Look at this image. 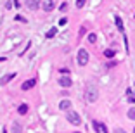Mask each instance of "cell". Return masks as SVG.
<instances>
[{
	"instance_id": "6",
	"label": "cell",
	"mask_w": 135,
	"mask_h": 133,
	"mask_svg": "<svg viewBox=\"0 0 135 133\" xmlns=\"http://www.w3.org/2000/svg\"><path fill=\"white\" fill-rule=\"evenodd\" d=\"M24 4H26V7H28V9L36 11V9L40 7V0H24Z\"/></svg>"
},
{
	"instance_id": "2",
	"label": "cell",
	"mask_w": 135,
	"mask_h": 133,
	"mask_svg": "<svg viewBox=\"0 0 135 133\" xmlns=\"http://www.w3.org/2000/svg\"><path fill=\"white\" fill-rule=\"evenodd\" d=\"M66 119H68L69 123H71V125H76V126H78L80 123H81V117H80V116H78V112H75V111H68Z\"/></svg>"
},
{
	"instance_id": "3",
	"label": "cell",
	"mask_w": 135,
	"mask_h": 133,
	"mask_svg": "<svg viewBox=\"0 0 135 133\" xmlns=\"http://www.w3.org/2000/svg\"><path fill=\"white\" fill-rule=\"evenodd\" d=\"M88 62V52L85 48H80L78 50V64L80 66H87Z\"/></svg>"
},
{
	"instance_id": "21",
	"label": "cell",
	"mask_w": 135,
	"mask_h": 133,
	"mask_svg": "<svg viewBox=\"0 0 135 133\" xmlns=\"http://www.w3.org/2000/svg\"><path fill=\"white\" fill-rule=\"evenodd\" d=\"M66 23H68V19H66V17H62V19L59 21V24H61V26H64V24H66Z\"/></svg>"
},
{
	"instance_id": "11",
	"label": "cell",
	"mask_w": 135,
	"mask_h": 133,
	"mask_svg": "<svg viewBox=\"0 0 135 133\" xmlns=\"http://www.w3.org/2000/svg\"><path fill=\"white\" fill-rule=\"evenodd\" d=\"M11 133H23V128H21V125H19V123H12Z\"/></svg>"
},
{
	"instance_id": "24",
	"label": "cell",
	"mask_w": 135,
	"mask_h": 133,
	"mask_svg": "<svg viewBox=\"0 0 135 133\" xmlns=\"http://www.w3.org/2000/svg\"><path fill=\"white\" fill-rule=\"evenodd\" d=\"M133 133H135V128H133Z\"/></svg>"
},
{
	"instance_id": "7",
	"label": "cell",
	"mask_w": 135,
	"mask_h": 133,
	"mask_svg": "<svg viewBox=\"0 0 135 133\" xmlns=\"http://www.w3.org/2000/svg\"><path fill=\"white\" fill-rule=\"evenodd\" d=\"M36 85V80L31 78V80H26V81L21 85V90H30V88H33V86Z\"/></svg>"
},
{
	"instance_id": "13",
	"label": "cell",
	"mask_w": 135,
	"mask_h": 133,
	"mask_svg": "<svg viewBox=\"0 0 135 133\" xmlns=\"http://www.w3.org/2000/svg\"><path fill=\"white\" fill-rule=\"evenodd\" d=\"M114 54H116V52L113 50V48H107V50H104V55H106L107 59H111V57H114Z\"/></svg>"
},
{
	"instance_id": "20",
	"label": "cell",
	"mask_w": 135,
	"mask_h": 133,
	"mask_svg": "<svg viewBox=\"0 0 135 133\" xmlns=\"http://www.w3.org/2000/svg\"><path fill=\"white\" fill-rule=\"evenodd\" d=\"M16 19H17V21H21V23H26V19H24L23 16H16Z\"/></svg>"
},
{
	"instance_id": "23",
	"label": "cell",
	"mask_w": 135,
	"mask_h": 133,
	"mask_svg": "<svg viewBox=\"0 0 135 133\" xmlns=\"http://www.w3.org/2000/svg\"><path fill=\"white\" fill-rule=\"evenodd\" d=\"M4 61H5V57H0V62H4Z\"/></svg>"
},
{
	"instance_id": "4",
	"label": "cell",
	"mask_w": 135,
	"mask_h": 133,
	"mask_svg": "<svg viewBox=\"0 0 135 133\" xmlns=\"http://www.w3.org/2000/svg\"><path fill=\"white\" fill-rule=\"evenodd\" d=\"M92 125H94V130H95V133H107V126L104 125V123H100V121H94Z\"/></svg>"
},
{
	"instance_id": "16",
	"label": "cell",
	"mask_w": 135,
	"mask_h": 133,
	"mask_svg": "<svg viewBox=\"0 0 135 133\" xmlns=\"http://www.w3.org/2000/svg\"><path fill=\"white\" fill-rule=\"evenodd\" d=\"M56 33H57V29H56V28H52V29H49V33H47V38H52V36H56Z\"/></svg>"
},
{
	"instance_id": "8",
	"label": "cell",
	"mask_w": 135,
	"mask_h": 133,
	"mask_svg": "<svg viewBox=\"0 0 135 133\" xmlns=\"http://www.w3.org/2000/svg\"><path fill=\"white\" fill-rule=\"evenodd\" d=\"M59 109L61 111H69V109H71V100H68V98L61 100L59 102Z\"/></svg>"
},
{
	"instance_id": "12",
	"label": "cell",
	"mask_w": 135,
	"mask_h": 133,
	"mask_svg": "<svg viewBox=\"0 0 135 133\" xmlns=\"http://www.w3.org/2000/svg\"><path fill=\"white\" fill-rule=\"evenodd\" d=\"M17 112L19 114H26L28 112V104H21V106L17 107Z\"/></svg>"
},
{
	"instance_id": "1",
	"label": "cell",
	"mask_w": 135,
	"mask_h": 133,
	"mask_svg": "<svg viewBox=\"0 0 135 133\" xmlns=\"http://www.w3.org/2000/svg\"><path fill=\"white\" fill-rule=\"evenodd\" d=\"M97 97H99V92H97V88L94 85H88L87 90H85V98H87L88 102H95Z\"/></svg>"
},
{
	"instance_id": "9",
	"label": "cell",
	"mask_w": 135,
	"mask_h": 133,
	"mask_svg": "<svg viewBox=\"0 0 135 133\" xmlns=\"http://www.w3.org/2000/svg\"><path fill=\"white\" fill-rule=\"evenodd\" d=\"M14 76H16V73H9V75H5L4 78H0V85L4 86V85H7L11 80H14Z\"/></svg>"
},
{
	"instance_id": "17",
	"label": "cell",
	"mask_w": 135,
	"mask_h": 133,
	"mask_svg": "<svg viewBox=\"0 0 135 133\" xmlns=\"http://www.w3.org/2000/svg\"><path fill=\"white\" fill-rule=\"evenodd\" d=\"M95 40H97L95 33H90V35H88V42H90V43H95Z\"/></svg>"
},
{
	"instance_id": "19",
	"label": "cell",
	"mask_w": 135,
	"mask_h": 133,
	"mask_svg": "<svg viewBox=\"0 0 135 133\" xmlns=\"http://www.w3.org/2000/svg\"><path fill=\"white\" fill-rule=\"evenodd\" d=\"M59 9H61V12H62V11H66V9H68V5H66V4H61Z\"/></svg>"
},
{
	"instance_id": "15",
	"label": "cell",
	"mask_w": 135,
	"mask_h": 133,
	"mask_svg": "<svg viewBox=\"0 0 135 133\" xmlns=\"http://www.w3.org/2000/svg\"><path fill=\"white\" fill-rule=\"evenodd\" d=\"M127 116L130 117V119H133V121H135V107H132V109L128 111V114H127Z\"/></svg>"
},
{
	"instance_id": "18",
	"label": "cell",
	"mask_w": 135,
	"mask_h": 133,
	"mask_svg": "<svg viewBox=\"0 0 135 133\" xmlns=\"http://www.w3.org/2000/svg\"><path fill=\"white\" fill-rule=\"evenodd\" d=\"M83 5H85V0H76V7L78 9H81Z\"/></svg>"
},
{
	"instance_id": "10",
	"label": "cell",
	"mask_w": 135,
	"mask_h": 133,
	"mask_svg": "<svg viewBox=\"0 0 135 133\" xmlns=\"http://www.w3.org/2000/svg\"><path fill=\"white\" fill-rule=\"evenodd\" d=\"M42 7H44V11H45V12H50L52 9H54V2H52V0H45Z\"/></svg>"
},
{
	"instance_id": "22",
	"label": "cell",
	"mask_w": 135,
	"mask_h": 133,
	"mask_svg": "<svg viewBox=\"0 0 135 133\" xmlns=\"http://www.w3.org/2000/svg\"><path fill=\"white\" fill-rule=\"evenodd\" d=\"M114 133H125V131H123L121 128H116V130H114Z\"/></svg>"
},
{
	"instance_id": "5",
	"label": "cell",
	"mask_w": 135,
	"mask_h": 133,
	"mask_svg": "<svg viewBox=\"0 0 135 133\" xmlns=\"http://www.w3.org/2000/svg\"><path fill=\"white\" fill-rule=\"evenodd\" d=\"M59 85L64 86V88H69V86L73 85V81H71L69 76H61V78H59Z\"/></svg>"
},
{
	"instance_id": "14",
	"label": "cell",
	"mask_w": 135,
	"mask_h": 133,
	"mask_svg": "<svg viewBox=\"0 0 135 133\" xmlns=\"http://www.w3.org/2000/svg\"><path fill=\"white\" fill-rule=\"evenodd\" d=\"M116 26H118L119 31H123V23H121V17H116Z\"/></svg>"
}]
</instances>
